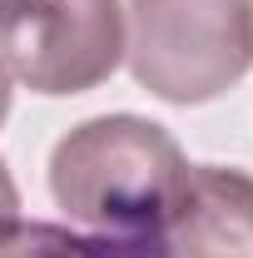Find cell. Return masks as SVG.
I'll use <instances>...</instances> for the list:
<instances>
[{"label":"cell","mask_w":253,"mask_h":258,"mask_svg":"<svg viewBox=\"0 0 253 258\" xmlns=\"http://www.w3.org/2000/svg\"><path fill=\"white\" fill-rule=\"evenodd\" d=\"M189 179L179 139L139 114L85 119L50 149V194L99 238H154Z\"/></svg>","instance_id":"obj_1"},{"label":"cell","mask_w":253,"mask_h":258,"mask_svg":"<svg viewBox=\"0 0 253 258\" xmlns=\"http://www.w3.org/2000/svg\"><path fill=\"white\" fill-rule=\"evenodd\" d=\"M124 64L164 104H209L253 64V0H129Z\"/></svg>","instance_id":"obj_2"},{"label":"cell","mask_w":253,"mask_h":258,"mask_svg":"<svg viewBox=\"0 0 253 258\" xmlns=\"http://www.w3.org/2000/svg\"><path fill=\"white\" fill-rule=\"evenodd\" d=\"M0 64L30 95H85L124 64V5L30 0L0 25Z\"/></svg>","instance_id":"obj_3"},{"label":"cell","mask_w":253,"mask_h":258,"mask_svg":"<svg viewBox=\"0 0 253 258\" xmlns=\"http://www.w3.org/2000/svg\"><path fill=\"white\" fill-rule=\"evenodd\" d=\"M154 243L164 258H253V179L223 164H189Z\"/></svg>","instance_id":"obj_4"},{"label":"cell","mask_w":253,"mask_h":258,"mask_svg":"<svg viewBox=\"0 0 253 258\" xmlns=\"http://www.w3.org/2000/svg\"><path fill=\"white\" fill-rule=\"evenodd\" d=\"M0 258H95V248L60 224H20L0 243Z\"/></svg>","instance_id":"obj_5"},{"label":"cell","mask_w":253,"mask_h":258,"mask_svg":"<svg viewBox=\"0 0 253 258\" xmlns=\"http://www.w3.org/2000/svg\"><path fill=\"white\" fill-rule=\"evenodd\" d=\"M90 248H95V258H164L154 238H99L95 233Z\"/></svg>","instance_id":"obj_6"},{"label":"cell","mask_w":253,"mask_h":258,"mask_svg":"<svg viewBox=\"0 0 253 258\" xmlns=\"http://www.w3.org/2000/svg\"><path fill=\"white\" fill-rule=\"evenodd\" d=\"M20 224H25V219H20V189H15V179H10V164L0 159V243Z\"/></svg>","instance_id":"obj_7"},{"label":"cell","mask_w":253,"mask_h":258,"mask_svg":"<svg viewBox=\"0 0 253 258\" xmlns=\"http://www.w3.org/2000/svg\"><path fill=\"white\" fill-rule=\"evenodd\" d=\"M5 114H10V75L0 64V124H5Z\"/></svg>","instance_id":"obj_8"},{"label":"cell","mask_w":253,"mask_h":258,"mask_svg":"<svg viewBox=\"0 0 253 258\" xmlns=\"http://www.w3.org/2000/svg\"><path fill=\"white\" fill-rule=\"evenodd\" d=\"M25 5H30V0H0V25H5V20H15Z\"/></svg>","instance_id":"obj_9"}]
</instances>
